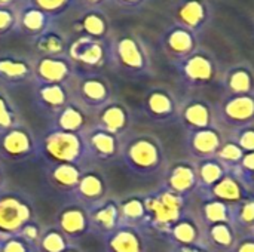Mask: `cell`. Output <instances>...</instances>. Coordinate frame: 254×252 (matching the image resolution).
<instances>
[{"label":"cell","instance_id":"obj_1","mask_svg":"<svg viewBox=\"0 0 254 252\" xmlns=\"http://www.w3.org/2000/svg\"><path fill=\"white\" fill-rule=\"evenodd\" d=\"M188 199L180 196L165 186L149 195L144 201L146 220L159 232L168 233V230L188 214Z\"/></svg>","mask_w":254,"mask_h":252},{"label":"cell","instance_id":"obj_2","mask_svg":"<svg viewBox=\"0 0 254 252\" xmlns=\"http://www.w3.org/2000/svg\"><path fill=\"white\" fill-rule=\"evenodd\" d=\"M110 62L129 76H143L150 70L146 45L135 33H124L110 43Z\"/></svg>","mask_w":254,"mask_h":252},{"label":"cell","instance_id":"obj_3","mask_svg":"<svg viewBox=\"0 0 254 252\" xmlns=\"http://www.w3.org/2000/svg\"><path fill=\"white\" fill-rule=\"evenodd\" d=\"M214 120L216 126L225 132V135L254 126V92L246 95H228L225 94L216 104Z\"/></svg>","mask_w":254,"mask_h":252},{"label":"cell","instance_id":"obj_4","mask_svg":"<svg viewBox=\"0 0 254 252\" xmlns=\"http://www.w3.org/2000/svg\"><path fill=\"white\" fill-rule=\"evenodd\" d=\"M182 83L189 89H204L211 86L219 79V62L214 55L202 48H198L189 56L173 64Z\"/></svg>","mask_w":254,"mask_h":252},{"label":"cell","instance_id":"obj_5","mask_svg":"<svg viewBox=\"0 0 254 252\" xmlns=\"http://www.w3.org/2000/svg\"><path fill=\"white\" fill-rule=\"evenodd\" d=\"M122 151L125 163L137 174L150 175L158 172L164 165V150L161 143L147 135L132 138Z\"/></svg>","mask_w":254,"mask_h":252},{"label":"cell","instance_id":"obj_6","mask_svg":"<svg viewBox=\"0 0 254 252\" xmlns=\"http://www.w3.org/2000/svg\"><path fill=\"white\" fill-rule=\"evenodd\" d=\"M43 153L55 163H76L83 157L86 147L83 137L77 132H65L55 129L49 132L42 143Z\"/></svg>","mask_w":254,"mask_h":252},{"label":"cell","instance_id":"obj_7","mask_svg":"<svg viewBox=\"0 0 254 252\" xmlns=\"http://www.w3.org/2000/svg\"><path fill=\"white\" fill-rule=\"evenodd\" d=\"M170 15L173 24L199 36L211 24L214 7L210 0H176L170 7Z\"/></svg>","mask_w":254,"mask_h":252},{"label":"cell","instance_id":"obj_8","mask_svg":"<svg viewBox=\"0 0 254 252\" xmlns=\"http://www.w3.org/2000/svg\"><path fill=\"white\" fill-rule=\"evenodd\" d=\"M67 56L73 65L88 70H97L110 62V45L107 40H98L79 34L68 42Z\"/></svg>","mask_w":254,"mask_h":252},{"label":"cell","instance_id":"obj_9","mask_svg":"<svg viewBox=\"0 0 254 252\" xmlns=\"http://www.w3.org/2000/svg\"><path fill=\"white\" fill-rule=\"evenodd\" d=\"M31 220V206L16 195H0V232L18 235Z\"/></svg>","mask_w":254,"mask_h":252},{"label":"cell","instance_id":"obj_10","mask_svg":"<svg viewBox=\"0 0 254 252\" xmlns=\"http://www.w3.org/2000/svg\"><path fill=\"white\" fill-rule=\"evenodd\" d=\"M201 199H211L223 202L229 206H234L244 199L250 198L253 193L247 187V184L241 180V177L237 172H226L214 186L210 189L196 193Z\"/></svg>","mask_w":254,"mask_h":252},{"label":"cell","instance_id":"obj_11","mask_svg":"<svg viewBox=\"0 0 254 252\" xmlns=\"http://www.w3.org/2000/svg\"><path fill=\"white\" fill-rule=\"evenodd\" d=\"M161 48L174 64L189 56L199 48V36L180 25L173 24L162 33Z\"/></svg>","mask_w":254,"mask_h":252},{"label":"cell","instance_id":"obj_12","mask_svg":"<svg viewBox=\"0 0 254 252\" xmlns=\"http://www.w3.org/2000/svg\"><path fill=\"white\" fill-rule=\"evenodd\" d=\"M34 80L39 83L65 85L74 74L76 67L67 55L61 56H37L33 61Z\"/></svg>","mask_w":254,"mask_h":252},{"label":"cell","instance_id":"obj_13","mask_svg":"<svg viewBox=\"0 0 254 252\" xmlns=\"http://www.w3.org/2000/svg\"><path fill=\"white\" fill-rule=\"evenodd\" d=\"M179 120L186 132L216 126L213 104L201 97H190L180 104Z\"/></svg>","mask_w":254,"mask_h":252},{"label":"cell","instance_id":"obj_14","mask_svg":"<svg viewBox=\"0 0 254 252\" xmlns=\"http://www.w3.org/2000/svg\"><path fill=\"white\" fill-rule=\"evenodd\" d=\"M225 140H226L225 132L217 126L189 131L186 135V149L188 153L195 160L210 159V157H216Z\"/></svg>","mask_w":254,"mask_h":252},{"label":"cell","instance_id":"obj_15","mask_svg":"<svg viewBox=\"0 0 254 252\" xmlns=\"http://www.w3.org/2000/svg\"><path fill=\"white\" fill-rule=\"evenodd\" d=\"M77 94L86 107L101 108L110 102V83L97 73H86L77 82Z\"/></svg>","mask_w":254,"mask_h":252},{"label":"cell","instance_id":"obj_16","mask_svg":"<svg viewBox=\"0 0 254 252\" xmlns=\"http://www.w3.org/2000/svg\"><path fill=\"white\" fill-rule=\"evenodd\" d=\"M144 108L152 119L164 123L173 119H179L180 104L171 91L165 88H155L146 95Z\"/></svg>","mask_w":254,"mask_h":252},{"label":"cell","instance_id":"obj_17","mask_svg":"<svg viewBox=\"0 0 254 252\" xmlns=\"http://www.w3.org/2000/svg\"><path fill=\"white\" fill-rule=\"evenodd\" d=\"M220 83L228 95L253 94L254 68L249 62L234 64L220 76Z\"/></svg>","mask_w":254,"mask_h":252},{"label":"cell","instance_id":"obj_18","mask_svg":"<svg viewBox=\"0 0 254 252\" xmlns=\"http://www.w3.org/2000/svg\"><path fill=\"white\" fill-rule=\"evenodd\" d=\"M164 186L171 192L189 198L198 192V177L195 171V163L179 162L171 166L167 172Z\"/></svg>","mask_w":254,"mask_h":252},{"label":"cell","instance_id":"obj_19","mask_svg":"<svg viewBox=\"0 0 254 252\" xmlns=\"http://www.w3.org/2000/svg\"><path fill=\"white\" fill-rule=\"evenodd\" d=\"M33 140L28 131L21 128H10L0 134V153L12 160H21L31 154Z\"/></svg>","mask_w":254,"mask_h":252},{"label":"cell","instance_id":"obj_20","mask_svg":"<svg viewBox=\"0 0 254 252\" xmlns=\"http://www.w3.org/2000/svg\"><path fill=\"white\" fill-rule=\"evenodd\" d=\"M82 137L85 141L86 151L101 160H110L121 151L118 135H113L98 126H95L94 129H89Z\"/></svg>","mask_w":254,"mask_h":252},{"label":"cell","instance_id":"obj_21","mask_svg":"<svg viewBox=\"0 0 254 252\" xmlns=\"http://www.w3.org/2000/svg\"><path fill=\"white\" fill-rule=\"evenodd\" d=\"M168 238L173 241L174 247H189V245H205L204 244V226L199 218L186 214L180 218L170 230Z\"/></svg>","mask_w":254,"mask_h":252},{"label":"cell","instance_id":"obj_22","mask_svg":"<svg viewBox=\"0 0 254 252\" xmlns=\"http://www.w3.org/2000/svg\"><path fill=\"white\" fill-rule=\"evenodd\" d=\"M77 30L82 36L107 40L112 30V22L101 7H88L82 9V13L77 18Z\"/></svg>","mask_w":254,"mask_h":252},{"label":"cell","instance_id":"obj_23","mask_svg":"<svg viewBox=\"0 0 254 252\" xmlns=\"http://www.w3.org/2000/svg\"><path fill=\"white\" fill-rule=\"evenodd\" d=\"M88 218L91 227L107 235L122 224L121 206L115 201H101L88 212Z\"/></svg>","mask_w":254,"mask_h":252},{"label":"cell","instance_id":"obj_24","mask_svg":"<svg viewBox=\"0 0 254 252\" xmlns=\"http://www.w3.org/2000/svg\"><path fill=\"white\" fill-rule=\"evenodd\" d=\"M240 238L232 223H219L204 227V244L211 252H231Z\"/></svg>","mask_w":254,"mask_h":252},{"label":"cell","instance_id":"obj_25","mask_svg":"<svg viewBox=\"0 0 254 252\" xmlns=\"http://www.w3.org/2000/svg\"><path fill=\"white\" fill-rule=\"evenodd\" d=\"M34 79L33 62L19 55H0V80L4 83H22Z\"/></svg>","mask_w":254,"mask_h":252},{"label":"cell","instance_id":"obj_26","mask_svg":"<svg viewBox=\"0 0 254 252\" xmlns=\"http://www.w3.org/2000/svg\"><path fill=\"white\" fill-rule=\"evenodd\" d=\"M106 247L109 252H143L144 242L141 235L129 224L122 223L107 233Z\"/></svg>","mask_w":254,"mask_h":252},{"label":"cell","instance_id":"obj_27","mask_svg":"<svg viewBox=\"0 0 254 252\" xmlns=\"http://www.w3.org/2000/svg\"><path fill=\"white\" fill-rule=\"evenodd\" d=\"M52 25H55V19L31 4L24 3L18 10V31H22L33 39Z\"/></svg>","mask_w":254,"mask_h":252},{"label":"cell","instance_id":"obj_28","mask_svg":"<svg viewBox=\"0 0 254 252\" xmlns=\"http://www.w3.org/2000/svg\"><path fill=\"white\" fill-rule=\"evenodd\" d=\"M34 97L40 107L48 111H54L55 114L68 104V92L65 85L36 82Z\"/></svg>","mask_w":254,"mask_h":252},{"label":"cell","instance_id":"obj_29","mask_svg":"<svg viewBox=\"0 0 254 252\" xmlns=\"http://www.w3.org/2000/svg\"><path fill=\"white\" fill-rule=\"evenodd\" d=\"M67 46L68 40L55 25H52L51 28H48L46 31L33 39V48L37 56L67 55Z\"/></svg>","mask_w":254,"mask_h":252},{"label":"cell","instance_id":"obj_30","mask_svg":"<svg viewBox=\"0 0 254 252\" xmlns=\"http://www.w3.org/2000/svg\"><path fill=\"white\" fill-rule=\"evenodd\" d=\"M60 230L65 238H79L89 230V218L88 212H85L80 206H67L60 214Z\"/></svg>","mask_w":254,"mask_h":252},{"label":"cell","instance_id":"obj_31","mask_svg":"<svg viewBox=\"0 0 254 252\" xmlns=\"http://www.w3.org/2000/svg\"><path fill=\"white\" fill-rule=\"evenodd\" d=\"M128 125V113L124 105L118 102H109L98 110V128L119 135Z\"/></svg>","mask_w":254,"mask_h":252},{"label":"cell","instance_id":"obj_32","mask_svg":"<svg viewBox=\"0 0 254 252\" xmlns=\"http://www.w3.org/2000/svg\"><path fill=\"white\" fill-rule=\"evenodd\" d=\"M74 190L83 202L95 205L101 202V198L106 193V181L101 174L95 171L83 172Z\"/></svg>","mask_w":254,"mask_h":252},{"label":"cell","instance_id":"obj_33","mask_svg":"<svg viewBox=\"0 0 254 252\" xmlns=\"http://www.w3.org/2000/svg\"><path fill=\"white\" fill-rule=\"evenodd\" d=\"M195 171L198 177V192H204L214 186L226 172H229L216 157L210 159H202V160H195Z\"/></svg>","mask_w":254,"mask_h":252},{"label":"cell","instance_id":"obj_34","mask_svg":"<svg viewBox=\"0 0 254 252\" xmlns=\"http://www.w3.org/2000/svg\"><path fill=\"white\" fill-rule=\"evenodd\" d=\"M82 174L83 172L76 163H55L51 166L48 178L55 187L68 190V189H76Z\"/></svg>","mask_w":254,"mask_h":252},{"label":"cell","instance_id":"obj_35","mask_svg":"<svg viewBox=\"0 0 254 252\" xmlns=\"http://www.w3.org/2000/svg\"><path fill=\"white\" fill-rule=\"evenodd\" d=\"M85 125V110L79 104L68 101V104L57 113V129L65 132L80 134Z\"/></svg>","mask_w":254,"mask_h":252},{"label":"cell","instance_id":"obj_36","mask_svg":"<svg viewBox=\"0 0 254 252\" xmlns=\"http://www.w3.org/2000/svg\"><path fill=\"white\" fill-rule=\"evenodd\" d=\"M199 208V221L204 227L219 224V223H231V206L211 199H201Z\"/></svg>","mask_w":254,"mask_h":252},{"label":"cell","instance_id":"obj_37","mask_svg":"<svg viewBox=\"0 0 254 252\" xmlns=\"http://www.w3.org/2000/svg\"><path fill=\"white\" fill-rule=\"evenodd\" d=\"M231 223L243 233H252L254 230V195L243 202L231 206Z\"/></svg>","mask_w":254,"mask_h":252},{"label":"cell","instance_id":"obj_38","mask_svg":"<svg viewBox=\"0 0 254 252\" xmlns=\"http://www.w3.org/2000/svg\"><path fill=\"white\" fill-rule=\"evenodd\" d=\"M244 154H246V151H244L240 146H237L234 141H231V140L226 138V140L223 141L222 147L219 149V151H217V154H216V159H217L228 171L235 172V171L238 169V166H240V163H241Z\"/></svg>","mask_w":254,"mask_h":252},{"label":"cell","instance_id":"obj_39","mask_svg":"<svg viewBox=\"0 0 254 252\" xmlns=\"http://www.w3.org/2000/svg\"><path fill=\"white\" fill-rule=\"evenodd\" d=\"M24 3L40 9L54 19H57L58 16L68 12L73 6H76L74 0H25Z\"/></svg>","mask_w":254,"mask_h":252},{"label":"cell","instance_id":"obj_40","mask_svg":"<svg viewBox=\"0 0 254 252\" xmlns=\"http://www.w3.org/2000/svg\"><path fill=\"white\" fill-rule=\"evenodd\" d=\"M119 206H121L122 223H125V221L137 223V221L146 220V206H144L143 199L131 198L125 202H121Z\"/></svg>","mask_w":254,"mask_h":252},{"label":"cell","instance_id":"obj_41","mask_svg":"<svg viewBox=\"0 0 254 252\" xmlns=\"http://www.w3.org/2000/svg\"><path fill=\"white\" fill-rule=\"evenodd\" d=\"M67 238L63 235V232L58 230H49L39 239V248L42 252H63L67 248Z\"/></svg>","mask_w":254,"mask_h":252},{"label":"cell","instance_id":"obj_42","mask_svg":"<svg viewBox=\"0 0 254 252\" xmlns=\"http://www.w3.org/2000/svg\"><path fill=\"white\" fill-rule=\"evenodd\" d=\"M18 10L0 6V37H6L18 30Z\"/></svg>","mask_w":254,"mask_h":252},{"label":"cell","instance_id":"obj_43","mask_svg":"<svg viewBox=\"0 0 254 252\" xmlns=\"http://www.w3.org/2000/svg\"><path fill=\"white\" fill-rule=\"evenodd\" d=\"M226 138L234 141L237 146H240L246 153L254 151V126L234 131V132L228 134Z\"/></svg>","mask_w":254,"mask_h":252},{"label":"cell","instance_id":"obj_44","mask_svg":"<svg viewBox=\"0 0 254 252\" xmlns=\"http://www.w3.org/2000/svg\"><path fill=\"white\" fill-rule=\"evenodd\" d=\"M15 119H16L15 108H12L9 101L3 95H0V134L16 126Z\"/></svg>","mask_w":254,"mask_h":252},{"label":"cell","instance_id":"obj_45","mask_svg":"<svg viewBox=\"0 0 254 252\" xmlns=\"http://www.w3.org/2000/svg\"><path fill=\"white\" fill-rule=\"evenodd\" d=\"M0 252H30V244L25 242L21 236L13 235L1 242Z\"/></svg>","mask_w":254,"mask_h":252},{"label":"cell","instance_id":"obj_46","mask_svg":"<svg viewBox=\"0 0 254 252\" xmlns=\"http://www.w3.org/2000/svg\"><path fill=\"white\" fill-rule=\"evenodd\" d=\"M231 252H254V235L253 233H243L240 235L235 247Z\"/></svg>","mask_w":254,"mask_h":252},{"label":"cell","instance_id":"obj_47","mask_svg":"<svg viewBox=\"0 0 254 252\" xmlns=\"http://www.w3.org/2000/svg\"><path fill=\"white\" fill-rule=\"evenodd\" d=\"M113 4H116L119 9L129 10V12H137L143 9L147 3V0H110Z\"/></svg>","mask_w":254,"mask_h":252},{"label":"cell","instance_id":"obj_48","mask_svg":"<svg viewBox=\"0 0 254 252\" xmlns=\"http://www.w3.org/2000/svg\"><path fill=\"white\" fill-rule=\"evenodd\" d=\"M76 6H82V9H88V7H101L106 1L110 0H74Z\"/></svg>","mask_w":254,"mask_h":252},{"label":"cell","instance_id":"obj_49","mask_svg":"<svg viewBox=\"0 0 254 252\" xmlns=\"http://www.w3.org/2000/svg\"><path fill=\"white\" fill-rule=\"evenodd\" d=\"M174 252H211L205 245H189V247H174Z\"/></svg>","mask_w":254,"mask_h":252},{"label":"cell","instance_id":"obj_50","mask_svg":"<svg viewBox=\"0 0 254 252\" xmlns=\"http://www.w3.org/2000/svg\"><path fill=\"white\" fill-rule=\"evenodd\" d=\"M25 0H0L1 7H12V9H19L24 4Z\"/></svg>","mask_w":254,"mask_h":252},{"label":"cell","instance_id":"obj_51","mask_svg":"<svg viewBox=\"0 0 254 252\" xmlns=\"http://www.w3.org/2000/svg\"><path fill=\"white\" fill-rule=\"evenodd\" d=\"M3 181H4V175H3V171L0 169V187H1V184H3Z\"/></svg>","mask_w":254,"mask_h":252},{"label":"cell","instance_id":"obj_52","mask_svg":"<svg viewBox=\"0 0 254 252\" xmlns=\"http://www.w3.org/2000/svg\"><path fill=\"white\" fill-rule=\"evenodd\" d=\"M63 252H77V250H73V248H65Z\"/></svg>","mask_w":254,"mask_h":252},{"label":"cell","instance_id":"obj_53","mask_svg":"<svg viewBox=\"0 0 254 252\" xmlns=\"http://www.w3.org/2000/svg\"><path fill=\"white\" fill-rule=\"evenodd\" d=\"M252 233H253V235H254V230H253V232H252Z\"/></svg>","mask_w":254,"mask_h":252}]
</instances>
